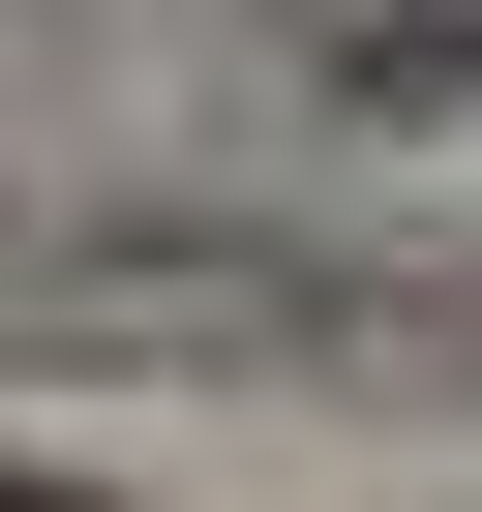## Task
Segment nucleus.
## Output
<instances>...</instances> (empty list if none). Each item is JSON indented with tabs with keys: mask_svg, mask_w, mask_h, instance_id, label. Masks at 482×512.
I'll return each instance as SVG.
<instances>
[{
	"mask_svg": "<svg viewBox=\"0 0 482 512\" xmlns=\"http://www.w3.org/2000/svg\"><path fill=\"white\" fill-rule=\"evenodd\" d=\"M0 512H61V482H0Z\"/></svg>",
	"mask_w": 482,
	"mask_h": 512,
	"instance_id": "obj_1",
	"label": "nucleus"
}]
</instances>
